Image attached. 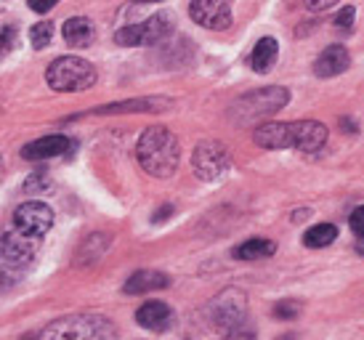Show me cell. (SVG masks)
<instances>
[{
    "label": "cell",
    "mask_w": 364,
    "mask_h": 340,
    "mask_svg": "<svg viewBox=\"0 0 364 340\" xmlns=\"http://www.w3.org/2000/svg\"><path fill=\"white\" fill-rule=\"evenodd\" d=\"M136 154H139L141 168L149 176H154V179H168V176H173V170L178 168L181 149H178V139L173 136L171 130L154 125V128H146L141 133Z\"/></svg>",
    "instance_id": "obj_1"
},
{
    "label": "cell",
    "mask_w": 364,
    "mask_h": 340,
    "mask_svg": "<svg viewBox=\"0 0 364 340\" xmlns=\"http://www.w3.org/2000/svg\"><path fill=\"white\" fill-rule=\"evenodd\" d=\"M38 340H117V327L102 314H72L43 327Z\"/></svg>",
    "instance_id": "obj_2"
},
{
    "label": "cell",
    "mask_w": 364,
    "mask_h": 340,
    "mask_svg": "<svg viewBox=\"0 0 364 340\" xmlns=\"http://www.w3.org/2000/svg\"><path fill=\"white\" fill-rule=\"evenodd\" d=\"M46 80L53 90L77 93V90L91 88L96 83V70H93L91 61L77 59V56H61L46 70Z\"/></svg>",
    "instance_id": "obj_3"
},
{
    "label": "cell",
    "mask_w": 364,
    "mask_h": 340,
    "mask_svg": "<svg viewBox=\"0 0 364 340\" xmlns=\"http://www.w3.org/2000/svg\"><path fill=\"white\" fill-rule=\"evenodd\" d=\"M290 93L279 85H272V88H261L247 93L232 107V120L237 122H258L261 117H269L274 112H279L287 104Z\"/></svg>",
    "instance_id": "obj_4"
},
{
    "label": "cell",
    "mask_w": 364,
    "mask_h": 340,
    "mask_svg": "<svg viewBox=\"0 0 364 340\" xmlns=\"http://www.w3.org/2000/svg\"><path fill=\"white\" fill-rule=\"evenodd\" d=\"M210 319L218 330L229 332L247 322V298L237 287H226L210 303Z\"/></svg>",
    "instance_id": "obj_5"
},
{
    "label": "cell",
    "mask_w": 364,
    "mask_h": 340,
    "mask_svg": "<svg viewBox=\"0 0 364 340\" xmlns=\"http://www.w3.org/2000/svg\"><path fill=\"white\" fill-rule=\"evenodd\" d=\"M171 32H173L171 14H157V16L141 21V24H128V27L117 30L114 43L125 46V48H133V46H154L162 38H168Z\"/></svg>",
    "instance_id": "obj_6"
},
{
    "label": "cell",
    "mask_w": 364,
    "mask_h": 340,
    "mask_svg": "<svg viewBox=\"0 0 364 340\" xmlns=\"http://www.w3.org/2000/svg\"><path fill=\"white\" fill-rule=\"evenodd\" d=\"M43 237H35V234H27V231H19L16 226H11L9 231L0 234V255L6 260H11L14 266L19 269H27L38 250H41Z\"/></svg>",
    "instance_id": "obj_7"
},
{
    "label": "cell",
    "mask_w": 364,
    "mask_h": 340,
    "mask_svg": "<svg viewBox=\"0 0 364 340\" xmlns=\"http://www.w3.org/2000/svg\"><path fill=\"white\" fill-rule=\"evenodd\" d=\"M229 149L223 147L221 141H203L192 154V168L197 173V179L203 181H215L221 179L223 173L229 170Z\"/></svg>",
    "instance_id": "obj_8"
},
{
    "label": "cell",
    "mask_w": 364,
    "mask_h": 340,
    "mask_svg": "<svg viewBox=\"0 0 364 340\" xmlns=\"http://www.w3.org/2000/svg\"><path fill=\"white\" fill-rule=\"evenodd\" d=\"M192 19L205 30H229L232 27V3L229 0H192Z\"/></svg>",
    "instance_id": "obj_9"
},
{
    "label": "cell",
    "mask_w": 364,
    "mask_h": 340,
    "mask_svg": "<svg viewBox=\"0 0 364 340\" xmlns=\"http://www.w3.org/2000/svg\"><path fill=\"white\" fill-rule=\"evenodd\" d=\"M14 226L19 231H27V234H35V237H43L46 231L53 226V211L46 205V202H24L14 211Z\"/></svg>",
    "instance_id": "obj_10"
},
{
    "label": "cell",
    "mask_w": 364,
    "mask_h": 340,
    "mask_svg": "<svg viewBox=\"0 0 364 340\" xmlns=\"http://www.w3.org/2000/svg\"><path fill=\"white\" fill-rule=\"evenodd\" d=\"M290 125H293V149L316 152L327 144V136H330V133H327V128H324L322 122L298 120V122H290Z\"/></svg>",
    "instance_id": "obj_11"
},
{
    "label": "cell",
    "mask_w": 364,
    "mask_h": 340,
    "mask_svg": "<svg viewBox=\"0 0 364 340\" xmlns=\"http://www.w3.org/2000/svg\"><path fill=\"white\" fill-rule=\"evenodd\" d=\"M72 147V141L61 133H53V136H43V139L32 141L21 149V157L32 162H41V160H51V157H61L64 152Z\"/></svg>",
    "instance_id": "obj_12"
},
{
    "label": "cell",
    "mask_w": 364,
    "mask_h": 340,
    "mask_svg": "<svg viewBox=\"0 0 364 340\" xmlns=\"http://www.w3.org/2000/svg\"><path fill=\"white\" fill-rule=\"evenodd\" d=\"M253 139L263 149H290L293 147V125L290 122H263L255 128Z\"/></svg>",
    "instance_id": "obj_13"
},
{
    "label": "cell",
    "mask_w": 364,
    "mask_h": 340,
    "mask_svg": "<svg viewBox=\"0 0 364 340\" xmlns=\"http://www.w3.org/2000/svg\"><path fill=\"white\" fill-rule=\"evenodd\" d=\"M136 322L141 324L144 330L165 332L173 324V311L162 300H146L141 309L136 311Z\"/></svg>",
    "instance_id": "obj_14"
},
{
    "label": "cell",
    "mask_w": 364,
    "mask_h": 340,
    "mask_svg": "<svg viewBox=\"0 0 364 340\" xmlns=\"http://www.w3.org/2000/svg\"><path fill=\"white\" fill-rule=\"evenodd\" d=\"M348 64H351V56H348V51L346 46H327V48L316 56L314 61V72H316V78H335V75H341V72L348 70Z\"/></svg>",
    "instance_id": "obj_15"
},
{
    "label": "cell",
    "mask_w": 364,
    "mask_h": 340,
    "mask_svg": "<svg viewBox=\"0 0 364 340\" xmlns=\"http://www.w3.org/2000/svg\"><path fill=\"white\" fill-rule=\"evenodd\" d=\"M168 285H171V280H168V274H162V271H136L131 280L125 282L122 290L128 292V295H144V292L162 290V287H168Z\"/></svg>",
    "instance_id": "obj_16"
},
{
    "label": "cell",
    "mask_w": 364,
    "mask_h": 340,
    "mask_svg": "<svg viewBox=\"0 0 364 340\" xmlns=\"http://www.w3.org/2000/svg\"><path fill=\"white\" fill-rule=\"evenodd\" d=\"M64 41L75 46V48H85V46H91L93 38H96V27H93L91 19H85V16H75V19L64 21Z\"/></svg>",
    "instance_id": "obj_17"
},
{
    "label": "cell",
    "mask_w": 364,
    "mask_h": 340,
    "mask_svg": "<svg viewBox=\"0 0 364 340\" xmlns=\"http://www.w3.org/2000/svg\"><path fill=\"white\" fill-rule=\"evenodd\" d=\"M171 99H136L122 101V104H107L99 110V115H120V112H160L168 110Z\"/></svg>",
    "instance_id": "obj_18"
},
{
    "label": "cell",
    "mask_w": 364,
    "mask_h": 340,
    "mask_svg": "<svg viewBox=\"0 0 364 340\" xmlns=\"http://www.w3.org/2000/svg\"><path fill=\"white\" fill-rule=\"evenodd\" d=\"M279 56V46L274 38H261V41L255 43L253 53H250V64H253L255 72H269L274 67V61Z\"/></svg>",
    "instance_id": "obj_19"
},
{
    "label": "cell",
    "mask_w": 364,
    "mask_h": 340,
    "mask_svg": "<svg viewBox=\"0 0 364 340\" xmlns=\"http://www.w3.org/2000/svg\"><path fill=\"white\" fill-rule=\"evenodd\" d=\"M277 245L272 240H247L242 245L234 248V258L237 260H258V258H269L274 255Z\"/></svg>",
    "instance_id": "obj_20"
},
{
    "label": "cell",
    "mask_w": 364,
    "mask_h": 340,
    "mask_svg": "<svg viewBox=\"0 0 364 340\" xmlns=\"http://www.w3.org/2000/svg\"><path fill=\"white\" fill-rule=\"evenodd\" d=\"M335 237H338V229H335L333 223H316V226H311V229L304 234V245H306V248L319 250V248L333 245Z\"/></svg>",
    "instance_id": "obj_21"
},
{
    "label": "cell",
    "mask_w": 364,
    "mask_h": 340,
    "mask_svg": "<svg viewBox=\"0 0 364 340\" xmlns=\"http://www.w3.org/2000/svg\"><path fill=\"white\" fill-rule=\"evenodd\" d=\"M19 266H14L11 260H6L0 255V290H9L19 282Z\"/></svg>",
    "instance_id": "obj_22"
},
{
    "label": "cell",
    "mask_w": 364,
    "mask_h": 340,
    "mask_svg": "<svg viewBox=\"0 0 364 340\" xmlns=\"http://www.w3.org/2000/svg\"><path fill=\"white\" fill-rule=\"evenodd\" d=\"M51 35H53V24L51 21H41V24H35L30 32V41L35 48H46L48 43H51Z\"/></svg>",
    "instance_id": "obj_23"
},
{
    "label": "cell",
    "mask_w": 364,
    "mask_h": 340,
    "mask_svg": "<svg viewBox=\"0 0 364 340\" xmlns=\"http://www.w3.org/2000/svg\"><path fill=\"white\" fill-rule=\"evenodd\" d=\"M24 191H30V194H43V191H48V176L38 170V173H32L30 179L24 181Z\"/></svg>",
    "instance_id": "obj_24"
},
{
    "label": "cell",
    "mask_w": 364,
    "mask_h": 340,
    "mask_svg": "<svg viewBox=\"0 0 364 340\" xmlns=\"http://www.w3.org/2000/svg\"><path fill=\"white\" fill-rule=\"evenodd\" d=\"M298 314H301V306L295 300H282V303L274 306V317L277 319H295Z\"/></svg>",
    "instance_id": "obj_25"
},
{
    "label": "cell",
    "mask_w": 364,
    "mask_h": 340,
    "mask_svg": "<svg viewBox=\"0 0 364 340\" xmlns=\"http://www.w3.org/2000/svg\"><path fill=\"white\" fill-rule=\"evenodd\" d=\"M14 41H16V30L14 27H3L0 30V59L14 48Z\"/></svg>",
    "instance_id": "obj_26"
},
{
    "label": "cell",
    "mask_w": 364,
    "mask_h": 340,
    "mask_svg": "<svg viewBox=\"0 0 364 340\" xmlns=\"http://www.w3.org/2000/svg\"><path fill=\"white\" fill-rule=\"evenodd\" d=\"M354 16H356V11L351 9V6H346V9L335 16V27H338V30H351V27H354Z\"/></svg>",
    "instance_id": "obj_27"
},
{
    "label": "cell",
    "mask_w": 364,
    "mask_h": 340,
    "mask_svg": "<svg viewBox=\"0 0 364 340\" xmlns=\"http://www.w3.org/2000/svg\"><path fill=\"white\" fill-rule=\"evenodd\" d=\"M226 335V340H253L255 338V332H253V327L245 322V324H240V327H234V330H229V332H223Z\"/></svg>",
    "instance_id": "obj_28"
},
{
    "label": "cell",
    "mask_w": 364,
    "mask_h": 340,
    "mask_svg": "<svg viewBox=\"0 0 364 340\" xmlns=\"http://www.w3.org/2000/svg\"><path fill=\"white\" fill-rule=\"evenodd\" d=\"M348 226H351V231H354V234H359V237L364 240V208H356V211L351 213Z\"/></svg>",
    "instance_id": "obj_29"
},
{
    "label": "cell",
    "mask_w": 364,
    "mask_h": 340,
    "mask_svg": "<svg viewBox=\"0 0 364 340\" xmlns=\"http://www.w3.org/2000/svg\"><path fill=\"white\" fill-rule=\"evenodd\" d=\"M306 3V9L314 11V14H319V11H327V9H333V6H338L341 0H304Z\"/></svg>",
    "instance_id": "obj_30"
},
{
    "label": "cell",
    "mask_w": 364,
    "mask_h": 340,
    "mask_svg": "<svg viewBox=\"0 0 364 340\" xmlns=\"http://www.w3.org/2000/svg\"><path fill=\"white\" fill-rule=\"evenodd\" d=\"M56 3H59V0H30V9L38 11V14H48Z\"/></svg>",
    "instance_id": "obj_31"
},
{
    "label": "cell",
    "mask_w": 364,
    "mask_h": 340,
    "mask_svg": "<svg viewBox=\"0 0 364 340\" xmlns=\"http://www.w3.org/2000/svg\"><path fill=\"white\" fill-rule=\"evenodd\" d=\"M309 216H311V211H309V208H301V211H295L293 221H295V223H298V221H306V218H309Z\"/></svg>",
    "instance_id": "obj_32"
},
{
    "label": "cell",
    "mask_w": 364,
    "mask_h": 340,
    "mask_svg": "<svg viewBox=\"0 0 364 340\" xmlns=\"http://www.w3.org/2000/svg\"><path fill=\"white\" fill-rule=\"evenodd\" d=\"M171 213H173V208H162V211H160V216H154V223H160V221H165V218H168V216H171Z\"/></svg>",
    "instance_id": "obj_33"
},
{
    "label": "cell",
    "mask_w": 364,
    "mask_h": 340,
    "mask_svg": "<svg viewBox=\"0 0 364 340\" xmlns=\"http://www.w3.org/2000/svg\"><path fill=\"white\" fill-rule=\"evenodd\" d=\"M356 253H359V255H364V240L356 242Z\"/></svg>",
    "instance_id": "obj_34"
},
{
    "label": "cell",
    "mask_w": 364,
    "mask_h": 340,
    "mask_svg": "<svg viewBox=\"0 0 364 340\" xmlns=\"http://www.w3.org/2000/svg\"><path fill=\"white\" fill-rule=\"evenodd\" d=\"M0 181H3V157H0Z\"/></svg>",
    "instance_id": "obj_35"
},
{
    "label": "cell",
    "mask_w": 364,
    "mask_h": 340,
    "mask_svg": "<svg viewBox=\"0 0 364 340\" xmlns=\"http://www.w3.org/2000/svg\"><path fill=\"white\" fill-rule=\"evenodd\" d=\"M136 3H157V0H136Z\"/></svg>",
    "instance_id": "obj_36"
},
{
    "label": "cell",
    "mask_w": 364,
    "mask_h": 340,
    "mask_svg": "<svg viewBox=\"0 0 364 340\" xmlns=\"http://www.w3.org/2000/svg\"><path fill=\"white\" fill-rule=\"evenodd\" d=\"M21 340H38V338H21Z\"/></svg>",
    "instance_id": "obj_37"
}]
</instances>
